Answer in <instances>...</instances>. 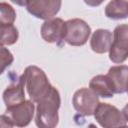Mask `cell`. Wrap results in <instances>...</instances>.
<instances>
[{"mask_svg":"<svg viewBox=\"0 0 128 128\" xmlns=\"http://www.w3.org/2000/svg\"><path fill=\"white\" fill-rule=\"evenodd\" d=\"M35 124L40 128H54L58 125V110L61 105L59 91L52 86L50 90L36 103Z\"/></svg>","mask_w":128,"mask_h":128,"instance_id":"cell-1","label":"cell"},{"mask_svg":"<svg viewBox=\"0 0 128 128\" xmlns=\"http://www.w3.org/2000/svg\"><path fill=\"white\" fill-rule=\"evenodd\" d=\"M21 77L24 82V88H26L30 100L34 103H37L52 87L45 72L35 65L26 67Z\"/></svg>","mask_w":128,"mask_h":128,"instance_id":"cell-2","label":"cell"},{"mask_svg":"<svg viewBox=\"0 0 128 128\" xmlns=\"http://www.w3.org/2000/svg\"><path fill=\"white\" fill-rule=\"evenodd\" d=\"M94 118L98 124L104 128L122 127L127 125L128 117L125 109L119 110L108 103H98L94 113Z\"/></svg>","mask_w":128,"mask_h":128,"instance_id":"cell-3","label":"cell"},{"mask_svg":"<svg viewBox=\"0 0 128 128\" xmlns=\"http://www.w3.org/2000/svg\"><path fill=\"white\" fill-rule=\"evenodd\" d=\"M112 36L109 59L115 64H121L128 56V25L121 24L116 26Z\"/></svg>","mask_w":128,"mask_h":128,"instance_id":"cell-4","label":"cell"},{"mask_svg":"<svg viewBox=\"0 0 128 128\" xmlns=\"http://www.w3.org/2000/svg\"><path fill=\"white\" fill-rule=\"evenodd\" d=\"M64 41L71 46H82L86 44L90 34V26L82 19L74 18L67 20Z\"/></svg>","mask_w":128,"mask_h":128,"instance_id":"cell-5","label":"cell"},{"mask_svg":"<svg viewBox=\"0 0 128 128\" xmlns=\"http://www.w3.org/2000/svg\"><path fill=\"white\" fill-rule=\"evenodd\" d=\"M61 5L62 0H27L25 7L32 16L48 20L58 14Z\"/></svg>","mask_w":128,"mask_h":128,"instance_id":"cell-6","label":"cell"},{"mask_svg":"<svg viewBox=\"0 0 128 128\" xmlns=\"http://www.w3.org/2000/svg\"><path fill=\"white\" fill-rule=\"evenodd\" d=\"M34 112V102H32L31 100H24L17 105L6 107V111L4 114L8 116L13 126L25 127L33 119Z\"/></svg>","mask_w":128,"mask_h":128,"instance_id":"cell-7","label":"cell"},{"mask_svg":"<svg viewBox=\"0 0 128 128\" xmlns=\"http://www.w3.org/2000/svg\"><path fill=\"white\" fill-rule=\"evenodd\" d=\"M98 103V96L90 88L85 87L78 89L74 93L72 99L74 109L84 116H92Z\"/></svg>","mask_w":128,"mask_h":128,"instance_id":"cell-8","label":"cell"},{"mask_svg":"<svg viewBox=\"0 0 128 128\" xmlns=\"http://www.w3.org/2000/svg\"><path fill=\"white\" fill-rule=\"evenodd\" d=\"M66 24L61 18H51L45 20L41 26V37L48 43H59L64 39Z\"/></svg>","mask_w":128,"mask_h":128,"instance_id":"cell-9","label":"cell"},{"mask_svg":"<svg viewBox=\"0 0 128 128\" xmlns=\"http://www.w3.org/2000/svg\"><path fill=\"white\" fill-rule=\"evenodd\" d=\"M127 74L128 67L126 65H116L109 68L106 75L112 82L115 94H123L127 92Z\"/></svg>","mask_w":128,"mask_h":128,"instance_id":"cell-10","label":"cell"},{"mask_svg":"<svg viewBox=\"0 0 128 128\" xmlns=\"http://www.w3.org/2000/svg\"><path fill=\"white\" fill-rule=\"evenodd\" d=\"M25 100L24 92V82L20 76L16 82L11 83L3 92V101L6 107H11L17 105Z\"/></svg>","mask_w":128,"mask_h":128,"instance_id":"cell-11","label":"cell"},{"mask_svg":"<svg viewBox=\"0 0 128 128\" xmlns=\"http://www.w3.org/2000/svg\"><path fill=\"white\" fill-rule=\"evenodd\" d=\"M112 32L107 29H97L93 32L90 39V47L92 51L103 54L109 51L112 43Z\"/></svg>","mask_w":128,"mask_h":128,"instance_id":"cell-12","label":"cell"},{"mask_svg":"<svg viewBox=\"0 0 128 128\" xmlns=\"http://www.w3.org/2000/svg\"><path fill=\"white\" fill-rule=\"evenodd\" d=\"M89 88L97 95L103 98L114 96V88L111 80L107 75H96L89 82Z\"/></svg>","mask_w":128,"mask_h":128,"instance_id":"cell-13","label":"cell"},{"mask_svg":"<svg viewBox=\"0 0 128 128\" xmlns=\"http://www.w3.org/2000/svg\"><path fill=\"white\" fill-rule=\"evenodd\" d=\"M128 0H111L105 7V15L112 20L126 19L128 16Z\"/></svg>","mask_w":128,"mask_h":128,"instance_id":"cell-14","label":"cell"},{"mask_svg":"<svg viewBox=\"0 0 128 128\" xmlns=\"http://www.w3.org/2000/svg\"><path fill=\"white\" fill-rule=\"evenodd\" d=\"M19 37L18 29L13 25L0 22V45H13Z\"/></svg>","mask_w":128,"mask_h":128,"instance_id":"cell-15","label":"cell"},{"mask_svg":"<svg viewBox=\"0 0 128 128\" xmlns=\"http://www.w3.org/2000/svg\"><path fill=\"white\" fill-rule=\"evenodd\" d=\"M16 20V11L14 8L6 3L0 2V22L4 24H14Z\"/></svg>","mask_w":128,"mask_h":128,"instance_id":"cell-16","label":"cell"},{"mask_svg":"<svg viewBox=\"0 0 128 128\" xmlns=\"http://www.w3.org/2000/svg\"><path fill=\"white\" fill-rule=\"evenodd\" d=\"M14 61L13 54L10 50L2 45H0V75L8 68Z\"/></svg>","mask_w":128,"mask_h":128,"instance_id":"cell-17","label":"cell"},{"mask_svg":"<svg viewBox=\"0 0 128 128\" xmlns=\"http://www.w3.org/2000/svg\"><path fill=\"white\" fill-rule=\"evenodd\" d=\"M0 127H8V128L13 127V124L11 123L10 119L5 114L0 115Z\"/></svg>","mask_w":128,"mask_h":128,"instance_id":"cell-18","label":"cell"},{"mask_svg":"<svg viewBox=\"0 0 128 128\" xmlns=\"http://www.w3.org/2000/svg\"><path fill=\"white\" fill-rule=\"evenodd\" d=\"M83 1L86 5H88L90 7H97L104 2V0H83Z\"/></svg>","mask_w":128,"mask_h":128,"instance_id":"cell-19","label":"cell"},{"mask_svg":"<svg viewBox=\"0 0 128 128\" xmlns=\"http://www.w3.org/2000/svg\"><path fill=\"white\" fill-rule=\"evenodd\" d=\"M26 1L27 0H11L12 3L18 5V6H25L26 5Z\"/></svg>","mask_w":128,"mask_h":128,"instance_id":"cell-20","label":"cell"}]
</instances>
